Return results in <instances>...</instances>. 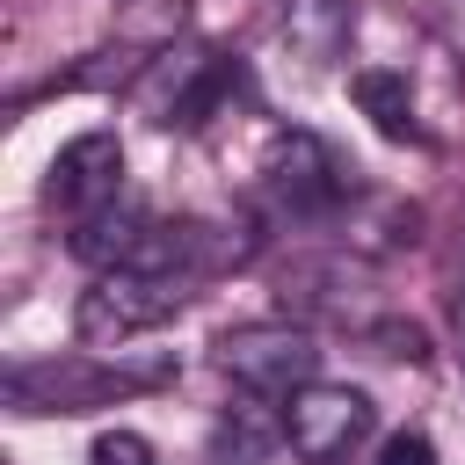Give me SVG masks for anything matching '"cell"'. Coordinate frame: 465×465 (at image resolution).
I'll return each instance as SVG.
<instances>
[{
	"label": "cell",
	"mask_w": 465,
	"mask_h": 465,
	"mask_svg": "<svg viewBox=\"0 0 465 465\" xmlns=\"http://www.w3.org/2000/svg\"><path fill=\"white\" fill-rule=\"evenodd\" d=\"M174 363L153 356V363H116V356H29L7 371V407L15 414H94V407H116V400H138L153 385H167Z\"/></svg>",
	"instance_id": "1"
},
{
	"label": "cell",
	"mask_w": 465,
	"mask_h": 465,
	"mask_svg": "<svg viewBox=\"0 0 465 465\" xmlns=\"http://www.w3.org/2000/svg\"><path fill=\"white\" fill-rule=\"evenodd\" d=\"M254 189H262V211L276 225H334L363 196L356 167L312 131H276L269 153H262V182Z\"/></svg>",
	"instance_id": "2"
},
{
	"label": "cell",
	"mask_w": 465,
	"mask_h": 465,
	"mask_svg": "<svg viewBox=\"0 0 465 465\" xmlns=\"http://www.w3.org/2000/svg\"><path fill=\"white\" fill-rule=\"evenodd\" d=\"M196 298V276H174V269H94V283L80 291L73 305V327L87 349H124L138 334H153L160 320H174L182 305Z\"/></svg>",
	"instance_id": "3"
},
{
	"label": "cell",
	"mask_w": 465,
	"mask_h": 465,
	"mask_svg": "<svg viewBox=\"0 0 465 465\" xmlns=\"http://www.w3.org/2000/svg\"><path fill=\"white\" fill-rule=\"evenodd\" d=\"M138 102H145L153 124L203 131L211 116H225L232 102H247V65L232 51H160L138 73Z\"/></svg>",
	"instance_id": "4"
},
{
	"label": "cell",
	"mask_w": 465,
	"mask_h": 465,
	"mask_svg": "<svg viewBox=\"0 0 465 465\" xmlns=\"http://www.w3.org/2000/svg\"><path fill=\"white\" fill-rule=\"evenodd\" d=\"M218 371H225L240 392L291 400L298 385H312V371H320V341H312L298 320H247V327L218 334Z\"/></svg>",
	"instance_id": "5"
},
{
	"label": "cell",
	"mask_w": 465,
	"mask_h": 465,
	"mask_svg": "<svg viewBox=\"0 0 465 465\" xmlns=\"http://www.w3.org/2000/svg\"><path fill=\"white\" fill-rule=\"evenodd\" d=\"M371 429H378V407H371L363 385H327V378H312V385H298V392L283 400V436H291V450H298L305 465H341Z\"/></svg>",
	"instance_id": "6"
},
{
	"label": "cell",
	"mask_w": 465,
	"mask_h": 465,
	"mask_svg": "<svg viewBox=\"0 0 465 465\" xmlns=\"http://www.w3.org/2000/svg\"><path fill=\"white\" fill-rule=\"evenodd\" d=\"M116 196H124V145H116V131H80V138H65V145L51 153V167H44V203H51L65 225L109 211Z\"/></svg>",
	"instance_id": "7"
},
{
	"label": "cell",
	"mask_w": 465,
	"mask_h": 465,
	"mask_svg": "<svg viewBox=\"0 0 465 465\" xmlns=\"http://www.w3.org/2000/svg\"><path fill=\"white\" fill-rule=\"evenodd\" d=\"M356 36V0H283V44L305 73H327Z\"/></svg>",
	"instance_id": "8"
},
{
	"label": "cell",
	"mask_w": 465,
	"mask_h": 465,
	"mask_svg": "<svg viewBox=\"0 0 465 465\" xmlns=\"http://www.w3.org/2000/svg\"><path fill=\"white\" fill-rule=\"evenodd\" d=\"M276 443H291V436H283V414H269V400L247 392L240 407L218 414V429H211V443H203V465H262Z\"/></svg>",
	"instance_id": "9"
},
{
	"label": "cell",
	"mask_w": 465,
	"mask_h": 465,
	"mask_svg": "<svg viewBox=\"0 0 465 465\" xmlns=\"http://www.w3.org/2000/svg\"><path fill=\"white\" fill-rule=\"evenodd\" d=\"M349 94H356V109H363L392 145H429V131H421V116H414V94H407V73H392V65H356V73H349Z\"/></svg>",
	"instance_id": "10"
},
{
	"label": "cell",
	"mask_w": 465,
	"mask_h": 465,
	"mask_svg": "<svg viewBox=\"0 0 465 465\" xmlns=\"http://www.w3.org/2000/svg\"><path fill=\"white\" fill-rule=\"evenodd\" d=\"M87 458H94V465H160V450H153L138 429H102Z\"/></svg>",
	"instance_id": "11"
},
{
	"label": "cell",
	"mask_w": 465,
	"mask_h": 465,
	"mask_svg": "<svg viewBox=\"0 0 465 465\" xmlns=\"http://www.w3.org/2000/svg\"><path fill=\"white\" fill-rule=\"evenodd\" d=\"M378 465H436V443H429L421 429H392V436L378 443Z\"/></svg>",
	"instance_id": "12"
},
{
	"label": "cell",
	"mask_w": 465,
	"mask_h": 465,
	"mask_svg": "<svg viewBox=\"0 0 465 465\" xmlns=\"http://www.w3.org/2000/svg\"><path fill=\"white\" fill-rule=\"evenodd\" d=\"M450 320H458V356H465V283H458V298H450Z\"/></svg>",
	"instance_id": "13"
}]
</instances>
